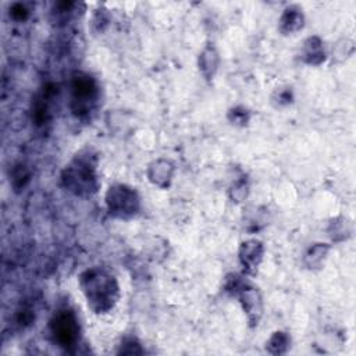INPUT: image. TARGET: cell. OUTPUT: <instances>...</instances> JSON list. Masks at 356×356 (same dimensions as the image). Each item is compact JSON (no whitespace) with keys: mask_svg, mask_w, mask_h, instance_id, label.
Returning <instances> with one entry per match:
<instances>
[{"mask_svg":"<svg viewBox=\"0 0 356 356\" xmlns=\"http://www.w3.org/2000/svg\"><path fill=\"white\" fill-rule=\"evenodd\" d=\"M78 282L88 307L96 314L111 312L121 296L117 278L99 266L82 271Z\"/></svg>","mask_w":356,"mask_h":356,"instance_id":"6da1fadb","label":"cell"},{"mask_svg":"<svg viewBox=\"0 0 356 356\" xmlns=\"http://www.w3.org/2000/svg\"><path fill=\"white\" fill-rule=\"evenodd\" d=\"M97 154L90 149L79 150L63 168L60 175L61 186L79 197H88L99 191Z\"/></svg>","mask_w":356,"mask_h":356,"instance_id":"7a4b0ae2","label":"cell"},{"mask_svg":"<svg viewBox=\"0 0 356 356\" xmlns=\"http://www.w3.org/2000/svg\"><path fill=\"white\" fill-rule=\"evenodd\" d=\"M222 289L231 296L238 299L241 305L248 324L250 328H256L263 317V296L257 286H254L245 274L231 273L225 277Z\"/></svg>","mask_w":356,"mask_h":356,"instance_id":"3957f363","label":"cell"},{"mask_svg":"<svg viewBox=\"0 0 356 356\" xmlns=\"http://www.w3.org/2000/svg\"><path fill=\"white\" fill-rule=\"evenodd\" d=\"M99 85L96 79L86 72H76L70 83V108L79 117H89L96 108L99 99Z\"/></svg>","mask_w":356,"mask_h":356,"instance_id":"277c9868","label":"cell"},{"mask_svg":"<svg viewBox=\"0 0 356 356\" xmlns=\"http://www.w3.org/2000/svg\"><path fill=\"white\" fill-rule=\"evenodd\" d=\"M106 209L110 217L117 220H131L140 211V196L138 191L127 184H113L104 195Z\"/></svg>","mask_w":356,"mask_h":356,"instance_id":"5b68a950","label":"cell"},{"mask_svg":"<svg viewBox=\"0 0 356 356\" xmlns=\"http://www.w3.org/2000/svg\"><path fill=\"white\" fill-rule=\"evenodd\" d=\"M50 335L60 348L71 352L79 342L81 327L75 312L70 307L58 309L49 321Z\"/></svg>","mask_w":356,"mask_h":356,"instance_id":"8992f818","label":"cell"},{"mask_svg":"<svg viewBox=\"0 0 356 356\" xmlns=\"http://www.w3.org/2000/svg\"><path fill=\"white\" fill-rule=\"evenodd\" d=\"M264 250L266 248L260 239L252 238L241 242L238 249V260L245 275H256L259 266L263 261Z\"/></svg>","mask_w":356,"mask_h":356,"instance_id":"52a82bcc","label":"cell"},{"mask_svg":"<svg viewBox=\"0 0 356 356\" xmlns=\"http://www.w3.org/2000/svg\"><path fill=\"white\" fill-rule=\"evenodd\" d=\"M174 175H175V164L170 159L159 157L147 164V168H146L147 181L159 189H168L172 184Z\"/></svg>","mask_w":356,"mask_h":356,"instance_id":"ba28073f","label":"cell"},{"mask_svg":"<svg viewBox=\"0 0 356 356\" xmlns=\"http://www.w3.org/2000/svg\"><path fill=\"white\" fill-rule=\"evenodd\" d=\"M305 21V14L299 6H286L278 18V32L284 36L295 35L303 29Z\"/></svg>","mask_w":356,"mask_h":356,"instance_id":"9c48e42d","label":"cell"},{"mask_svg":"<svg viewBox=\"0 0 356 356\" xmlns=\"http://www.w3.org/2000/svg\"><path fill=\"white\" fill-rule=\"evenodd\" d=\"M299 58L302 63L312 65V67L321 65L327 58L323 39L317 35L306 38L299 50Z\"/></svg>","mask_w":356,"mask_h":356,"instance_id":"30bf717a","label":"cell"},{"mask_svg":"<svg viewBox=\"0 0 356 356\" xmlns=\"http://www.w3.org/2000/svg\"><path fill=\"white\" fill-rule=\"evenodd\" d=\"M220 61H221V58H220V53H218L216 44L213 42H207L203 46V49L200 50L199 57H197L199 71L206 81L210 82L216 76L218 67H220Z\"/></svg>","mask_w":356,"mask_h":356,"instance_id":"8fae6325","label":"cell"},{"mask_svg":"<svg viewBox=\"0 0 356 356\" xmlns=\"http://www.w3.org/2000/svg\"><path fill=\"white\" fill-rule=\"evenodd\" d=\"M331 250V245L330 243H324V242H316L313 245H310L306 252L303 253L302 257V263L303 267L309 271H318L324 267V263L328 257V253Z\"/></svg>","mask_w":356,"mask_h":356,"instance_id":"7c38bea8","label":"cell"},{"mask_svg":"<svg viewBox=\"0 0 356 356\" xmlns=\"http://www.w3.org/2000/svg\"><path fill=\"white\" fill-rule=\"evenodd\" d=\"M327 235L334 243L348 241L353 235V222L345 216L331 218L327 227Z\"/></svg>","mask_w":356,"mask_h":356,"instance_id":"4fadbf2b","label":"cell"},{"mask_svg":"<svg viewBox=\"0 0 356 356\" xmlns=\"http://www.w3.org/2000/svg\"><path fill=\"white\" fill-rule=\"evenodd\" d=\"M291 348V335L285 331H275L266 342V349L271 355H284Z\"/></svg>","mask_w":356,"mask_h":356,"instance_id":"5bb4252c","label":"cell"},{"mask_svg":"<svg viewBox=\"0 0 356 356\" xmlns=\"http://www.w3.org/2000/svg\"><path fill=\"white\" fill-rule=\"evenodd\" d=\"M249 195V181L245 174H242L238 179H235L228 189V196L235 203H242Z\"/></svg>","mask_w":356,"mask_h":356,"instance_id":"9a60e30c","label":"cell"},{"mask_svg":"<svg viewBox=\"0 0 356 356\" xmlns=\"http://www.w3.org/2000/svg\"><path fill=\"white\" fill-rule=\"evenodd\" d=\"M353 53H355V42L349 38H343L335 43L332 49V58L337 63H342L350 58Z\"/></svg>","mask_w":356,"mask_h":356,"instance_id":"2e32d148","label":"cell"},{"mask_svg":"<svg viewBox=\"0 0 356 356\" xmlns=\"http://www.w3.org/2000/svg\"><path fill=\"white\" fill-rule=\"evenodd\" d=\"M252 113L243 106H235L228 110L227 118L235 127H246L250 121Z\"/></svg>","mask_w":356,"mask_h":356,"instance_id":"e0dca14e","label":"cell"},{"mask_svg":"<svg viewBox=\"0 0 356 356\" xmlns=\"http://www.w3.org/2000/svg\"><path fill=\"white\" fill-rule=\"evenodd\" d=\"M293 102V92L291 88H280L274 92V95L271 96V103L274 104V107L281 108V107H286Z\"/></svg>","mask_w":356,"mask_h":356,"instance_id":"ac0fdd59","label":"cell"},{"mask_svg":"<svg viewBox=\"0 0 356 356\" xmlns=\"http://www.w3.org/2000/svg\"><path fill=\"white\" fill-rule=\"evenodd\" d=\"M145 349L142 348L140 342L134 338V337H127L122 339L121 345H120V349H118V353L121 355H140L143 353Z\"/></svg>","mask_w":356,"mask_h":356,"instance_id":"d6986e66","label":"cell"},{"mask_svg":"<svg viewBox=\"0 0 356 356\" xmlns=\"http://www.w3.org/2000/svg\"><path fill=\"white\" fill-rule=\"evenodd\" d=\"M29 179V171L24 164L15 165L11 174V182L15 189H22L25 186V182Z\"/></svg>","mask_w":356,"mask_h":356,"instance_id":"ffe728a7","label":"cell"},{"mask_svg":"<svg viewBox=\"0 0 356 356\" xmlns=\"http://www.w3.org/2000/svg\"><path fill=\"white\" fill-rule=\"evenodd\" d=\"M10 15L15 21H25L29 17V8L25 3H14L10 7Z\"/></svg>","mask_w":356,"mask_h":356,"instance_id":"44dd1931","label":"cell"}]
</instances>
